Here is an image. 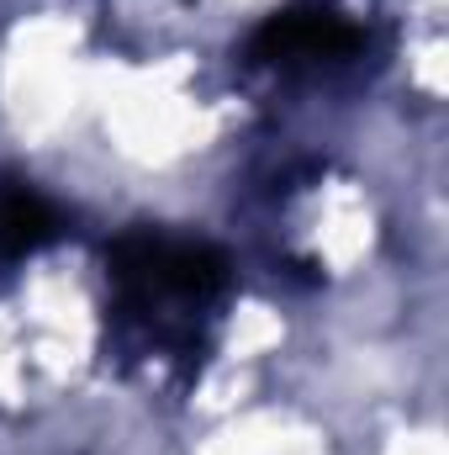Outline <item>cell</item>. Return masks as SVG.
<instances>
[{
    "label": "cell",
    "mask_w": 449,
    "mask_h": 455,
    "mask_svg": "<svg viewBox=\"0 0 449 455\" xmlns=\"http://www.w3.org/2000/svg\"><path fill=\"white\" fill-rule=\"evenodd\" d=\"M106 275H112L116 313L154 329L164 344L196 349L201 344V318L223 302L227 259L212 243H191V238H169V233H122L106 249Z\"/></svg>",
    "instance_id": "1"
},
{
    "label": "cell",
    "mask_w": 449,
    "mask_h": 455,
    "mask_svg": "<svg viewBox=\"0 0 449 455\" xmlns=\"http://www.w3.org/2000/svg\"><path fill=\"white\" fill-rule=\"evenodd\" d=\"M359 27H349L338 11H275L259 32H254V59L275 64V69H296V64H328V59H349L359 53Z\"/></svg>",
    "instance_id": "2"
},
{
    "label": "cell",
    "mask_w": 449,
    "mask_h": 455,
    "mask_svg": "<svg viewBox=\"0 0 449 455\" xmlns=\"http://www.w3.org/2000/svg\"><path fill=\"white\" fill-rule=\"evenodd\" d=\"M59 233H64V218L43 191H32L27 180H0V265L37 254Z\"/></svg>",
    "instance_id": "3"
}]
</instances>
